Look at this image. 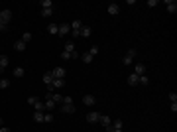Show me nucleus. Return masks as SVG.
Segmentation results:
<instances>
[{"label":"nucleus","instance_id":"1","mask_svg":"<svg viewBox=\"0 0 177 132\" xmlns=\"http://www.w3.org/2000/svg\"><path fill=\"white\" fill-rule=\"evenodd\" d=\"M28 104H30V107H33L36 110L45 113V103H43L42 99H37V97H30V99H28Z\"/></svg>","mask_w":177,"mask_h":132},{"label":"nucleus","instance_id":"2","mask_svg":"<svg viewBox=\"0 0 177 132\" xmlns=\"http://www.w3.org/2000/svg\"><path fill=\"white\" fill-rule=\"evenodd\" d=\"M69 26H71V38H79L81 28H83V22H81V20H75V22H71Z\"/></svg>","mask_w":177,"mask_h":132},{"label":"nucleus","instance_id":"3","mask_svg":"<svg viewBox=\"0 0 177 132\" xmlns=\"http://www.w3.org/2000/svg\"><path fill=\"white\" fill-rule=\"evenodd\" d=\"M12 20V10H2L0 12V24H4V26H8V22Z\"/></svg>","mask_w":177,"mask_h":132},{"label":"nucleus","instance_id":"4","mask_svg":"<svg viewBox=\"0 0 177 132\" xmlns=\"http://www.w3.org/2000/svg\"><path fill=\"white\" fill-rule=\"evenodd\" d=\"M138 55V51H136V49H130V51L126 53L124 55V59H122V63H124V65H130L132 61H134V57Z\"/></svg>","mask_w":177,"mask_h":132},{"label":"nucleus","instance_id":"5","mask_svg":"<svg viewBox=\"0 0 177 132\" xmlns=\"http://www.w3.org/2000/svg\"><path fill=\"white\" fill-rule=\"evenodd\" d=\"M69 34H71V26H69V24H61L59 30H57V36L65 38V36H69Z\"/></svg>","mask_w":177,"mask_h":132},{"label":"nucleus","instance_id":"6","mask_svg":"<svg viewBox=\"0 0 177 132\" xmlns=\"http://www.w3.org/2000/svg\"><path fill=\"white\" fill-rule=\"evenodd\" d=\"M65 73H67V71L63 69V67H55V69H51L53 79H65Z\"/></svg>","mask_w":177,"mask_h":132},{"label":"nucleus","instance_id":"7","mask_svg":"<svg viewBox=\"0 0 177 132\" xmlns=\"http://www.w3.org/2000/svg\"><path fill=\"white\" fill-rule=\"evenodd\" d=\"M98 122H100L104 128H106V132H110V126H112V120H110V116H104V114H100V120H98Z\"/></svg>","mask_w":177,"mask_h":132},{"label":"nucleus","instance_id":"8","mask_svg":"<svg viewBox=\"0 0 177 132\" xmlns=\"http://www.w3.org/2000/svg\"><path fill=\"white\" fill-rule=\"evenodd\" d=\"M98 120H100V113H89V114H87V122L97 124Z\"/></svg>","mask_w":177,"mask_h":132},{"label":"nucleus","instance_id":"9","mask_svg":"<svg viewBox=\"0 0 177 132\" xmlns=\"http://www.w3.org/2000/svg\"><path fill=\"white\" fill-rule=\"evenodd\" d=\"M108 14H110V16L120 14V6H118L116 2H110V6H108Z\"/></svg>","mask_w":177,"mask_h":132},{"label":"nucleus","instance_id":"10","mask_svg":"<svg viewBox=\"0 0 177 132\" xmlns=\"http://www.w3.org/2000/svg\"><path fill=\"white\" fill-rule=\"evenodd\" d=\"M61 113L63 114H73L75 113V104H63L61 103Z\"/></svg>","mask_w":177,"mask_h":132},{"label":"nucleus","instance_id":"11","mask_svg":"<svg viewBox=\"0 0 177 132\" xmlns=\"http://www.w3.org/2000/svg\"><path fill=\"white\" fill-rule=\"evenodd\" d=\"M165 4H167V12L169 14H175L177 12V2L175 0H165Z\"/></svg>","mask_w":177,"mask_h":132},{"label":"nucleus","instance_id":"12","mask_svg":"<svg viewBox=\"0 0 177 132\" xmlns=\"http://www.w3.org/2000/svg\"><path fill=\"white\" fill-rule=\"evenodd\" d=\"M91 34H93V30H91V26H83V28H81V34H79V38H91Z\"/></svg>","mask_w":177,"mask_h":132},{"label":"nucleus","instance_id":"13","mask_svg":"<svg viewBox=\"0 0 177 132\" xmlns=\"http://www.w3.org/2000/svg\"><path fill=\"white\" fill-rule=\"evenodd\" d=\"M134 73H136V75H138V77L146 75V65H144V63H138V65L134 67Z\"/></svg>","mask_w":177,"mask_h":132},{"label":"nucleus","instance_id":"14","mask_svg":"<svg viewBox=\"0 0 177 132\" xmlns=\"http://www.w3.org/2000/svg\"><path fill=\"white\" fill-rule=\"evenodd\" d=\"M83 103L87 104V107H93V104L97 103V101H94V97H93V95H85V97H83Z\"/></svg>","mask_w":177,"mask_h":132},{"label":"nucleus","instance_id":"15","mask_svg":"<svg viewBox=\"0 0 177 132\" xmlns=\"http://www.w3.org/2000/svg\"><path fill=\"white\" fill-rule=\"evenodd\" d=\"M93 53H91V51H87V53H83V55H81V61H83V63H91V61H93Z\"/></svg>","mask_w":177,"mask_h":132},{"label":"nucleus","instance_id":"16","mask_svg":"<svg viewBox=\"0 0 177 132\" xmlns=\"http://www.w3.org/2000/svg\"><path fill=\"white\" fill-rule=\"evenodd\" d=\"M63 51H67V53L75 51V43H73V40H67V42H65V49H63Z\"/></svg>","mask_w":177,"mask_h":132},{"label":"nucleus","instance_id":"17","mask_svg":"<svg viewBox=\"0 0 177 132\" xmlns=\"http://www.w3.org/2000/svg\"><path fill=\"white\" fill-rule=\"evenodd\" d=\"M43 83H45L47 87H49V85L53 83V75H51V71H47L45 75H43Z\"/></svg>","mask_w":177,"mask_h":132},{"label":"nucleus","instance_id":"18","mask_svg":"<svg viewBox=\"0 0 177 132\" xmlns=\"http://www.w3.org/2000/svg\"><path fill=\"white\" fill-rule=\"evenodd\" d=\"M138 81H140V77L136 75V73H130V77H128V85H138Z\"/></svg>","mask_w":177,"mask_h":132},{"label":"nucleus","instance_id":"19","mask_svg":"<svg viewBox=\"0 0 177 132\" xmlns=\"http://www.w3.org/2000/svg\"><path fill=\"white\" fill-rule=\"evenodd\" d=\"M14 49H16V51H24V49H26V43H24L22 40H16V43H14Z\"/></svg>","mask_w":177,"mask_h":132},{"label":"nucleus","instance_id":"20","mask_svg":"<svg viewBox=\"0 0 177 132\" xmlns=\"http://www.w3.org/2000/svg\"><path fill=\"white\" fill-rule=\"evenodd\" d=\"M51 87H53V89H59V87H65V79H53Z\"/></svg>","mask_w":177,"mask_h":132},{"label":"nucleus","instance_id":"21","mask_svg":"<svg viewBox=\"0 0 177 132\" xmlns=\"http://www.w3.org/2000/svg\"><path fill=\"white\" fill-rule=\"evenodd\" d=\"M57 30H59L57 24H49V26H47V32L51 34V36H57Z\"/></svg>","mask_w":177,"mask_h":132},{"label":"nucleus","instance_id":"22","mask_svg":"<svg viewBox=\"0 0 177 132\" xmlns=\"http://www.w3.org/2000/svg\"><path fill=\"white\" fill-rule=\"evenodd\" d=\"M43 114H45V113L36 110V113H33V120H36V122H43Z\"/></svg>","mask_w":177,"mask_h":132},{"label":"nucleus","instance_id":"23","mask_svg":"<svg viewBox=\"0 0 177 132\" xmlns=\"http://www.w3.org/2000/svg\"><path fill=\"white\" fill-rule=\"evenodd\" d=\"M55 107H57V104H55V103H53V101H49V99H45V110H47V113H49V110H53V109H55Z\"/></svg>","mask_w":177,"mask_h":132},{"label":"nucleus","instance_id":"24","mask_svg":"<svg viewBox=\"0 0 177 132\" xmlns=\"http://www.w3.org/2000/svg\"><path fill=\"white\" fill-rule=\"evenodd\" d=\"M53 14V8H42V16L43 18H49Z\"/></svg>","mask_w":177,"mask_h":132},{"label":"nucleus","instance_id":"25","mask_svg":"<svg viewBox=\"0 0 177 132\" xmlns=\"http://www.w3.org/2000/svg\"><path fill=\"white\" fill-rule=\"evenodd\" d=\"M24 73H26V71H24L22 67H16V69H14V77H18V79H20V77H24Z\"/></svg>","mask_w":177,"mask_h":132},{"label":"nucleus","instance_id":"26","mask_svg":"<svg viewBox=\"0 0 177 132\" xmlns=\"http://www.w3.org/2000/svg\"><path fill=\"white\" fill-rule=\"evenodd\" d=\"M20 40H22L24 43H28V42H32V34H30V32H26V34H24V36H22V38H20Z\"/></svg>","mask_w":177,"mask_h":132},{"label":"nucleus","instance_id":"27","mask_svg":"<svg viewBox=\"0 0 177 132\" xmlns=\"http://www.w3.org/2000/svg\"><path fill=\"white\" fill-rule=\"evenodd\" d=\"M10 87V81L8 79H0V89H8Z\"/></svg>","mask_w":177,"mask_h":132},{"label":"nucleus","instance_id":"28","mask_svg":"<svg viewBox=\"0 0 177 132\" xmlns=\"http://www.w3.org/2000/svg\"><path fill=\"white\" fill-rule=\"evenodd\" d=\"M138 85H149V79L146 75H142L140 77V81H138Z\"/></svg>","mask_w":177,"mask_h":132},{"label":"nucleus","instance_id":"29","mask_svg":"<svg viewBox=\"0 0 177 132\" xmlns=\"http://www.w3.org/2000/svg\"><path fill=\"white\" fill-rule=\"evenodd\" d=\"M42 6L43 8H53V2L51 0H42Z\"/></svg>","mask_w":177,"mask_h":132},{"label":"nucleus","instance_id":"30","mask_svg":"<svg viewBox=\"0 0 177 132\" xmlns=\"http://www.w3.org/2000/svg\"><path fill=\"white\" fill-rule=\"evenodd\" d=\"M43 122H47V124H49V122H53V116H51L49 113H45V114H43Z\"/></svg>","mask_w":177,"mask_h":132},{"label":"nucleus","instance_id":"31","mask_svg":"<svg viewBox=\"0 0 177 132\" xmlns=\"http://www.w3.org/2000/svg\"><path fill=\"white\" fill-rule=\"evenodd\" d=\"M63 104H73V97H69V95L63 97Z\"/></svg>","mask_w":177,"mask_h":132},{"label":"nucleus","instance_id":"32","mask_svg":"<svg viewBox=\"0 0 177 132\" xmlns=\"http://www.w3.org/2000/svg\"><path fill=\"white\" fill-rule=\"evenodd\" d=\"M89 51L93 53V55H97V53H98V45H93V47H91V49H89Z\"/></svg>","mask_w":177,"mask_h":132},{"label":"nucleus","instance_id":"33","mask_svg":"<svg viewBox=\"0 0 177 132\" xmlns=\"http://www.w3.org/2000/svg\"><path fill=\"white\" fill-rule=\"evenodd\" d=\"M169 101H171V103H177V95L175 93H169Z\"/></svg>","mask_w":177,"mask_h":132},{"label":"nucleus","instance_id":"34","mask_svg":"<svg viewBox=\"0 0 177 132\" xmlns=\"http://www.w3.org/2000/svg\"><path fill=\"white\" fill-rule=\"evenodd\" d=\"M71 59H79V51H77V49L71 51Z\"/></svg>","mask_w":177,"mask_h":132},{"label":"nucleus","instance_id":"35","mask_svg":"<svg viewBox=\"0 0 177 132\" xmlns=\"http://www.w3.org/2000/svg\"><path fill=\"white\" fill-rule=\"evenodd\" d=\"M61 57H63V59H71V53H67V51H63V53H61Z\"/></svg>","mask_w":177,"mask_h":132},{"label":"nucleus","instance_id":"36","mask_svg":"<svg viewBox=\"0 0 177 132\" xmlns=\"http://www.w3.org/2000/svg\"><path fill=\"white\" fill-rule=\"evenodd\" d=\"M155 4H158V2H155V0H148V6H149V8H154Z\"/></svg>","mask_w":177,"mask_h":132},{"label":"nucleus","instance_id":"37","mask_svg":"<svg viewBox=\"0 0 177 132\" xmlns=\"http://www.w3.org/2000/svg\"><path fill=\"white\" fill-rule=\"evenodd\" d=\"M0 132H10V128L8 126H0Z\"/></svg>","mask_w":177,"mask_h":132},{"label":"nucleus","instance_id":"38","mask_svg":"<svg viewBox=\"0 0 177 132\" xmlns=\"http://www.w3.org/2000/svg\"><path fill=\"white\" fill-rule=\"evenodd\" d=\"M6 28H8V26H4V24H0V32H4Z\"/></svg>","mask_w":177,"mask_h":132},{"label":"nucleus","instance_id":"39","mask_svg":"<svg viewBox=\"0 0 177 132\" xmlns=\"http://www.w3.org/2000/svg\"><path fill=\"white\" fill-rule=\"evenodd\" d=\"M110 132H124V130H110Z\"/></svg>","mask_w":177,"mask_h":132},{"label":"nucleus","instance_id":"40","mask_svg":"<svg viewBox=\"0 0 177 132\" xmlns=\"http://www.w3.org/2000/svg\"><path fill=\"white\" fill-rule=\"evenodd\" d=\"M0 126H2V118H0Z\"/></svg>","mask_w":177,"mask_h":132}]
</instances>
